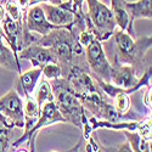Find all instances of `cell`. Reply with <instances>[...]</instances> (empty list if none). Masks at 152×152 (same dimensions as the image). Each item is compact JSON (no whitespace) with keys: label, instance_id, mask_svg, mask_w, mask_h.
I'll use <instances>...</instances> for the list:
<instances>
[{"label":"cell","instance_id":"cell-14","mask_svg":"<svg viewBox=\"0 0 152 152\" xmlns=\"http://www.w3.org/2000/svg\"><path fill=\"white\" fill-rule=\"evenodd\" d=\"M0 66L7 68L10 71L17 72L21 74V66L18 62V57L12 53V50L4 45L3 39H0Z\"/></svg>","mask_w":152,"mask_h":152},{"label":"cell","instance_id":"cell-3","mask_svg":"<svg viewBox=\"0 0 152 152\" xmlns=\"http://www.w3.org/2000/svg\"><path fill=\"white\" fill-rule=\"evenodd\" d=\"M54 94V102L65 118L66 122L72 123L77 128L83 130L84 140L91 136V128L86 117V110L84 108L80 99L68 85L65 78H57L50 83Z\"/></svg>","mask_w":152,"mask_h":152},{"label":"cell","instance_id":"cell-6","mask_svg":"<svg viewBox=\"0 0 152 152\" xmlns=\"http://www.w3.org/2000/svg\"><path fill=\"white\" fill-rule=\"evenodd\" d=\"M0 122L9 129L24 128L23 99L11 89L6 95L0 97Z\"/></svg>","mask_w":152,"mask_h":152},{"label":"cell","instance_id":"cell-23","mask_svg":"<svg viewBox=\"0 0 152 152\" xmlns=\"http://www.w3.org/2000/svg\"><path fill=\"white\" fill-rule=\"evenodd\" d=\"M101 147H102V150L105 152H133L130 145L128 141H125L123 144H118V145H105L102 146L101 145Z\"/></svg>","mask_w":152,"mask_h":152},{"label":"cell","instance_id":"cell-29","mask_svg":"<svg viewBox=\"0 0 152 152\" xmlns=\"http://www.w3.org/2000/svg\"><path fill=\"white\" fill-rule=\"evenodd\" d=\"M0 39H4V31H3L1 24H0Z\"/></svg>","mask_w":152,"mask_h":152},{"label":"cell","instance_id":"cell-28","mask_svg":"<svg viewBox=\"0 0 152 152\" xmlns=\"http://www.w3.org/2000/svg\"><path fill=\"white\" fill-rule=\"evenodd\" d=\"M5 9L3 7V5L0 4V24H1V22H3V20H4V17H5Z\"/></svg>","mask_w":152,"mask_h":152},{"label":"cell","instance_id":"cell-27","mask_svg":"<svg viewBox=\"0 0 152 152\" xmlns=\"http://www.w3.org/2000/svg\"><path fill=\"white\" fill-rule=\"evenodd\" d=\"M80 145H82V140L77 145H75V146H73V148H71V150H68L66 152H80Z\"/></svg>","mask_w":152,"mask_h":152},{"label":"cell","instance_id":"cell-11","mask_svg":"<svg viewBox=\"0 0 152 152\" xmlns=\"http://www.w3.org/2000/svg\"><path fill=\"white\" fill-rule=\"evenodd\" d=\"M24 23H26V27L29 32H35L40 35H45L53 29L57 28L46 20L40 5H33L26 10V12H24Z\"/></svg>","mask_w":152,"mask_h":152},{"label":"cell","instance_id":"cell-21","mask_svg":"<svg viewBox=\"0 0 152 152\" xmlns=\"http://www.w3.org/2000/svg\"><path fill=\"white\" fill-rule=\"evenodd\" d=\"M10 148V129L0 122V152H7Z\"/></svg>","mask_w":152,"mask_h":152},{"label":"cell","instance_id":"cell-5","mask_svg":"<svg viewBox=\"0 0 152 152\" xmlns=\"http://www.w3.org/2000/svg\"><path fill=\"white\" fill-rule=\"evenodd\" d=\"M111 84L119 88V89L126 90L130 94L136 93L142 86L151 85V68L146 69L141 78L137 75L136 71L128 65H121L117 61L113 60L111 62Z\"/></svg>","mask_w":152,"mask_h":152},{"label":"cell","instance_id":"cell-17","mask_svg":"<svg viewBox=\"0 0 152 152\" xmlns=\"http://www.w3.org/2000/svg\"><path fill=\"white\" fill-rule=\"evenodd\" d=\"M34 99L40 108L43 107L44 104L54 101V94H53L51 85H50V83L46 79H43L39 83V86H38V90H37V96Z\"/></svg>","mask_w":152,"mask_h":152},{"label":"cell","instance_id":"cell-26","mask_svg":"<svg viewBox=\"0 0 152 152\" xmlns=\"http://www.w3.org/2000/svg\"><path fill=\"white\" fill-rule=\"evenodd\" d=\"M145 88H146V91H145V95L142 97L144 106L147 107V108H151V85L150 86H145Z\"/></svg>","mask_w":152,"mask_h":152},{"label":"cell","instance_id":"cell-18","mask_svg":"<svg viewBox=\"0 0 152 152\" xmlns=\"http://www.w3.org/2000/svg\"><path fill=\"white\" fill-rule=\"evenodd\" d=\"M5 14L12 18L14 21H21L22 17H23V14L24 11H22L20 9V6L17 5V3L15 1V0H6L5 1Z\"/></svg>","mask_w":152,"mask_h":152},{"label":"cell","instance_id":"cell-12","mask_svg":"<svg viewBox=\"0 0 152 152\" xmlns=\"http://www.w3.org/2000/svg\"><path fill=\"white\" fill-rule=\"evenodd\" d=\"M125 10L129 15V26L126 29L132 38H135V32L133 29L134 22L137 18H146L150 20L152 18V10H151V0H139L135 3H129V1H124Z\"/></svg>","mask_w":152,"mask_h":152},{"label":"cell","instance_id":"cell-22","mask_svg":"<svg viewBox=\"0 0 152 152\" xmlns=\"http://www.w3.org/2000/svg\"><path fill=\"white\" fill-rule=\"evenodd\" d=\"M51 3L53 5H60L62 3V0H17V5L22 11H26L28 7L37 5L38 3Z\"/></svg>","mask_w":152,"mask_h":152},{"label":"cell","instance_id":"cell-9","mask_svg":"<svg viewBox=\"0 0 152 152\" xmlns=\"http://www.w3.org/2000/svg\"><path fill=\"white\" fill-rule=\"evenodd\" d=\"M40 7L44 11L46 20L56 27L69 28L75 22V15L72 12V7H71V0L62 1L60 5L43 3Z\"/></svg>","mask_w":152,"mask_h":152},{"label":"cell","instance_id":"cell-20","mask_svg":"<svg viewBox=\"0 0 152 152\" xmlns=\"http://www.w3.org/2000/svg\"><path fill=\"white\" fill-rule=\"evenodd\" d=\"M141 137L146 139V140H151V117H146L141 121L137 122V126L135 130Z\"/></svg>","mask_w":152,"mask_h":152},{"label":"cell","instance_id":"cell-19","mask_svg":"<svg viewBox=\"0 0 152 152\" xmlns=\"http://www.w3.org/2000/svg\"><path fill=\"white\" fill-rule=\"evenodd\" d=\"M42 74L46 79L54 80L57 78H61V68L58 63H48L42 68Z\"/></svg>","mask_w":152,"mask_h":152},{"label":"cell","instance_id":"cell-10","mask_svg":"<svg viewBox=\"0 0 152 152\" xmlns=\"http://www.w3.org/2000/svg\"><path fill=\"white\" fill-rule=\"evenodd\" d=\"M18 58L28 60L32 63L33 68H43L48 63H57L54 54L48 48L38 45L35 43L26 46L24 49L20 50L17 54Z\"/></svg>","mask_w":152,"mask_h":152},{"label":"cell","instance_id":"cell-16","mask_svg":"<svg viewBox=\"0 0 152 152\" xmlns=\"http://www.w3.org/2000/svg\"><path fill=\"white\" fill-rule=\"evenodd\" d=\"M126 137V141L129 142L133 152H151V140L141 137L136 132L122 130Z\"/></svg>","mask_w":152,"mask_h":152},{"label":"cell","instance_id":"cell-1","mask_svg":"<svg viewBox=\"0 0 152 152\" xmlns=\"http://www.w3.org/2000/svg\"><path fill=\"white\" fill-rule=\"evenodd\" d=\"M35 44L48 48L51 51L61 68L63 77L72 66L89 69L85 60L84 48L79 44L75 33L67 27H57L45 35L38 38Z\"/></svg>","mask_w":152,"mask_h":152},{"label":"cell","instance_id":"cell-25","mask_svg":"<svg viewBox=\"0 0 152 152\" xmlns=\"http://www.w3.org/2000/svg\"><path fill=\"white\" fill-rule=\"evenodd\" d=\"M85 152H105V151L102 150L100 144L96 142V140L93 136H89V139H86Z\"/></svg>","mask_w":152,"mask_h":152},{"label":"cell","instance_id":"cell-2","mask_svg":"<svg viewBox=\"0 0 152 152\" xmlns=\"http://www.w3.org/2000/svg\"><path fill=\"white\" fill-rule=\"evenodd\" d=\"M113 45H115V56L113 60L121 65L132 66L137 75H140L148 68H151V60H147V54L151 51L152 38L142 37L135 40L126 32L116 29L112 34Z\"/></svg>","mask_w":152,"mask_h":152},{"label":"cell","instance_id":"cell-30","mask_svg":"<svg viewBox=\"0 0 152 152\" xmlns=\"http://www.w3.org/2000/svg\"><path fill=\"white\" fill-rule=\"evenodd\" d=\"M17 152H29V151H27V150H24V148H22V150H18Z\"/></svg>","mask_w":152,"mask_h":152},{"label":"cell","instance_id":"cell-7","mask_svg":"<svg viewBox=\"0 0 152 152\" xmlns=\"http://www.w3.org/2000/svg\"><path fill=\"white\" fill-rule=\"evenodd\" d=\"M85 60L89 71L94 77L107 82H111V62L108 61L104 46L96 38H93L91 42L84 48Z\"/></svg>","mask_w":152,"mask_h":152},{"label":"cell","instance_id":"cell-4","mask_svg":"<svg viewBox=\"0 0 152 152\" xmlns=\"http://www.w3.org/2000/svg\"><path fill=\"white\" fill-rule=\"evenodd\" d=\"M88 12H85L86 29L90 31L99 42H106L116 31V21L111 9L100 0H86Z\"/></svg>","mask_w":152,"mask_h":152},{"label":"cell","instance_id":"cell-13","mask_svg":"<svg viewBox=\"0 0 152 152\" xmlns=\"http://www.w3.org/2000/svg\"><path fill=\"white\" fill-rule=\"evenodd\" d=\"M42 75V69L40 68H32L24 73H21L18 79L15 83V90L16 93L22 97H27L33 94L35 90L38 80H39Z\"/></svg>","mask_w":152,"mask_h":152},{"label":"cell","instance_id":"cell-8","mask_svg":"<svg viewBox=\"0 0 152 152\" xmlns=\"http://www.w3.org/2000/svg\"><path fill=\"white\" fill-rule=\"evenodd\" d=\"M58 122H66L65 118L62 117V115L60 113V111L57 110L56 105L54 101H50V102H46L43 105L42 111H40V116L38 118L37 123L34 124L33 128L28 132V134L22 135L16 142H14V147H18L22 142L28 141L29 142V147L31 151L29 152H35V135L38 134L40 129L45 128L48 125H51L54 123H58Z\"/></svg>","mask_w":152,"mask_h":152},{"label":"cell","instance_id":"cell-15","mask_svg":"<svg viewBox=\"0 0 152 152\" xmlns=\"http://www.w3.org/2000/svg\"><path fill=\"white\" fill-rule=\"evenodd\" d=\"M124 1L125 0H111V11L119 29L126 32L129 26V15L125 10Z\"/></svg>","mask_w":152,"mask_h":152},{"label":"cell","instance_id":"cell-24","mask_svg":"<svg viewBox=\"0 0 152 152\" xmlns=\"http://www.w3.org/2000/svg\"><path fill=\"white\" fill-rule=\"evenodd\" d=\"M83 3L84 0H71L72 12L75 15V17H82L85 15V11L83 10Z\"/></svg>","mask_w":152,"mask_h":152}]
</instances>
